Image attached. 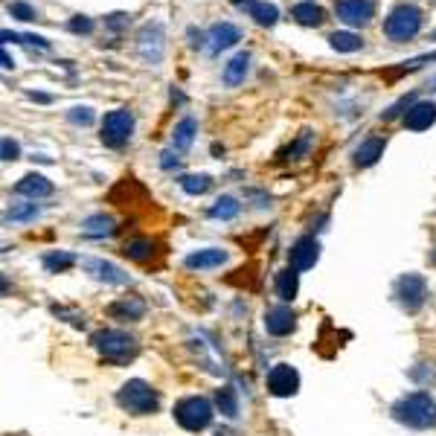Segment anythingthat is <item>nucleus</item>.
<instances>
[{
	"mask_svg": "<svg viewBox=\"0 0 436 436\" xmlns=\"http://www.w3.org/2000/svg\"><path fill=\"white\" fill-rule=\"evenodd\" d=\"M392 419L404 428L413 430H430L436 428V401L428 392H410L392 404Z\"/></svg>",
	"mask_w": 436,
	"mask_h": 436,
	"instance_id": "nucleus-1",
	"label": "nucleus"
},
{
	"mask_svg": "<svg viewBox=\"0 0 436 436\" xmlns=\"http://www.w3.org/2000/svg\"><path fill=\"white\" fill-rule=\"evenodd\" d=\"M117 404L131 416H149L160 407V396L143 378H131L117 390Z\"/></svg>",
	"mask_w": 436,
	"mask_h": 436,
	"instance_id": "nucleus-2",
	"label": "nucleus"
},
{
	"mask_svg": "<svg viewBox=\"0 0 436 436\" xmlns=\"http://www.w3.org/2000/svg\"><path fill=\"white\" fill-rule=\"evenodd\" d=\"M93 346H96V352H99L105 361H111V363H125V361H131L137 355V341L129 332H122V329L96 332L93 334Z\"/></svg>",
	"mask_w": 436,
	"mask_h": 436,
	"instance_id": "nucleus-3",
	"label": "nucleus"
},
{
	"mask_svg": "<svg viewBox=\"0 0 436 436\" xmlns=\"http://www.w3.org/2000/svg\"><path fill=\"white\" fill-rule=\"evenodd\" d=\"M419 30H421V12L416 6H407V3L396 6L384 21V35L390 41H396V44H404V41L416 38Z\"/></svg>",
	"mask_w": 436,
	"mask_h": 436,
	"instance_id": "nucleus-4",
	"label": "nucleus"
},
{
	"mask_svg": "<svg viewBox=\"0 0 436 436\" xmlns=\"http://www.w3.org/2000/svg\"><path fill=\"white\" fill-rule=\"evenodd\" d=\"M175 419L184 430L198 433L213 421V404H209L204 396H187L175 404Z\"/></svg>",
	"mask_w": 436,
	"mask_h": 436,
	"instance_id": "nucleus-5",
	"label": "nucleus"
},
{
	"mask_svg": "<svg viewBox=\"0 0 436 436\" xmlns=\"http://www.w3.org/2000/svg\"><path fill=\"white\" fill-rule=\"evenodd\" d=\"M137 53L140 59H143L146 64H160L163 61V53H166V30L160 21H149L140 26L137 32Z\"/></svg>",
	"mask_w": 436,
	"mask_h": 436,
	"instance_id": "nucleus-6",
	"label": "nucleus"
},
{
	"mask_svg": "<svg viewBox=\"0 0 436 436\" xmlns=\"http://www.w3.org/2000/svg\"><path fill=\"white\" fill-rule=\"evenodd\" d=\"M134 134V114L129 108H117L102 120V143L108 149H122Z\"/></svg>",
	"mask_w": 436,
	"mask_h": 436,
	"instance_id": "nucleus-7",
	"label": "nucleus"
},
{
	"mask_svg": "<svg viewBox=\"0 0 436 436\" xmlns=\"http://www.w3.org/2000/svg\"><path fill=\"white\" fill-rule=\"evenodd\" d=\"M396 300L407 314H416L428 300V283L419 274H404L396 283Z\"/></svg>",
	"mask_w": 436,
	"mask_h": 436,
	"instance_id": "nucleus-8",
	"label": "nucleus"
},
{
	"mask_svg": "<svg viewBox=\"0 0 436 436\" xmlns=\"http://www.w3.org/2000/svg\"><path fill=\"white\" fill-rule=\"evenodd\" d=\"M268 390L276 399H288L300 390V372L291 367V363H276L268 372Z\"/></svg>",
	"mask_w": 436,
	"mask_h": 436,
	"instance_id": "nucleus-9",
	"label": "nucleus"
},
{
	"mask_svg": "<svg viewBox=\"0 0 436 436\" xmlns=\"http://www.w3.org/2000/svg\"><path fill=\"white\" fill-rule=\"evenodd\" d=\"M334 15L341 18L346 26H363V23L372 21L375 3H372V0H337Z\"/></svg>",
	"mask_w": 436,
	"mask_h": 436,
	"instance_id": "nucleus-10",
	"label": "nucleus"
},
{
	"mask_svg": "<svg viewBox=\"0 0 436 436\" xmlns=\"http://www.w3.org/2000/svg\"><path fill=\"white\" fill-rule=\"evenodd\" d=\"M317 259H320V245H317L314 236L297 238V242L291 245V250H288V268H294V271H308V268H314Z\"/></svg>",
	"mask_w": 436,
	"mask_h": 436,
	"instance_id": "nucleus-11",
	"label": "nucleus"
},
{
	"mask_svg": "<svg viewBox=\"0 0 436 436\" xmlns=\"http://www.w3.org/2000/svg\"><path fill=\"white\" fill-rule=\"evenodd\" d=\"M55 192L53 180H47L44 175L38 172H30L23 175L18 184H15V195H21V198H30V201H38V198H50V195Z\"/></svg>",
	"mask_w": 436,
	"mask_h": 436,
	"instance_id": "nucleus-12",
	"label": "nucleus"
},
{
	"mask_svg": "<svg viewBox=\"0 0 436 436\" xmlns=\"http://www.w3.org/2000/svg\"><path fill=\"white\" fill-rule=\"evenodd\" d=\"M227 259H230V253L224 247H204V250L189 253L184 259V265L189 271H213V268H221Z\"/></svg>",
	"mask_w": 436,
	"mask_h": 436,
	"instance_id": "nucleus-13",
	"label": "nucleus"
},
{
	"mask_svg": "<svg viewBox=\"0 0 436 436\" xmlns=\"http://www.w3.org/2000/svg\"><path fill=\"white\" fill-rule=\"evenodd\" d=\"M84 271H88L93 279H99V283H108V285H125L129 283V274L122 268H117L114 262H105V259H84Z\"/></svg>",
	"mask_w": 436,
	"mask_h": 436,
	"instance_id": "nucleus-14",
	"label": "nucleus"
},
{
	"mask_svg": "<svg viewBox=\"0 0 436 436\" xmlns=\"http://www.w3.org/2000/svg\"><path fill=\"white\" fill-rule=\"evenodd\" d=\"M294 326H297V314H294L288 305L268 308V314H265V329H268V334H274V337L291 334Z\"/></svg>",
	"mask_w": 436,
	"mask_h": 436,
	"instance_id": "nucleus-15",
	"label": "nucleus"
},
{
	"mask_svg": "<svg viewBox=\"0 0 436 436\" xmlns=\"http://www.w3.org/2000/svg\"><path fill=\"white\" fill-rule=\"evenodd\" d=\"M207 41H209V53H221V50H230L233 44H238L242 41V30L238 26H233V23H216L213 30L207 32Z\"/></svg>",
	"mask_w": 436,
	"mask_h": 436,
	"instance_id": "nucleus-16",
	"label": "nucleus"
},
{
	"mask_svg": "<svg viewBox=\"0 0 436 436\" xmlns=\"http://www.w3.org/2000/svg\"><path fill=\"white\" fill-rule=\"evenodd\" d=\"M433 122H436V105L433 102H416L404 114V129H410V131H425Z\"/></svg>",
	"mask_w": 436,
	"mask_h": 436,
	"instance_id": "nucleus-17",
	"label": "nucleus"
},
{
	"mask_svg": "<svg viewBox=\"0 0 436 436\" xmlns=\"http://www.w3.org/2000/svg\"><path fill=\"white\" fill-rule=\"evenodd\" d=\"M384 149H387V140L384 137H370V140H363V143L355 149V166H375L378 163V158L384 154Z\"/></svg>",
	"mask_w": 436,
	"mask_h": 436,
	"instance_id": "nucleus-18",
	"label": "nucleus"
},
{
	"mask_svg": "<svg viewBox=\"0 0 436 436\" xmlns=\"http://www.w3.org/2000/svg\"><path fill=\"white\" fill-rule=\"evenodd\" d=\"M108 314L117 317V320H140L146 314V303L140 297H122V300L108 305Z\"/></svg>",
	"mask_w": 436,
	"mask_h": 436,
	"instance_id": "nucleus-19",
	"label": "nucleus"
},
{
	"mask_svg": "<svg viewBox=\"0 0 436 436\" xmlns=\"http://www.w3.org/2000/svg\"><path fill=\"white\" fill-rule=\"evenodd\" d=\"M247 67H250V53H236L233 59L224 64V73H221L224 84H227V88H236V84H242L245 76H247Z\"/></svg>",
	"mask_w": 436,
	"mask_h": 436,
	"instance_id": "nucleus-20",
	"label": "nucleus"
},
{
	"mask_svg": "<svg viewBox=\"0 0 436 436\" xmlns=\"http://www.w3.org/2000/svg\"><path fill=\"white\" fill-rule=\"evenodd\" d=\"M195 134H198V122H195V117H184L175 125V131H172V149L175 151H187L192 146Z\"/></svg>",
	"mask_w": 436,
	"mask_h": 436,
	"instance_id": "nucleus-21",
	"label": "nucleus"
},
{
	"mask_svg": "<svg viewBox=\"0 0 436 436\" xmlns=\"http://www.w3.org/2000/svg\"><path fill=\"white\" fill-rule=\"evenodd\" d=\"M297 291H300V276H297V271L285 268V271L276 274V294H279V300L291 303L294 297H297Z\"/></svg>",
	"mask_w": 436,
	"mask_h": 436,
	"instance_id": "nucleus-22",
	"label": "nucleus"
},
{
	"mask_svg": "<svg viewBox=\"0 0 436 436\" xmlns=\"http://www.w3.org/2000/svg\"><path fill=\"white\" fill-rule=\"evenodd\" d=\"M38 216H41V207H38L35 201H30V204H12V207L6 209L3 221H6V224H30V221H35Z\"/></svg>",
	"mask_w": 436,
	"mask_h": 436,
	"instance_id": "nucleus-23",
	"label": "nucleus"
},
{
	"mask_svg": "<svg viewBox=\"0 0 436 436\" xmlns=\"http://www.w3.org/2000/svg\"><path fill=\"white\" fill-rule=\"evenodd\" d=\"M238 213H242V204H238L233 195H221V198L209 207V218H216V221H230V218H236Z\"/></svg>",
	"mask_w": 436,
	"mask_h": 436,
	"instance_id": "nucleus-24",
	"label": "nucleus"
},
{
	"mask_svg": "<svg viewBox=\"0 0 436 436\" xmlns=\"http://www.w3.org/2000/svg\"><path fill=\"white\" fill-rule=\"evenodd\" d=\"M291 15H294V21L303 23V26H317L323 21V9L314 3V0H303V3H297L291 9Z\"/></svg>",
	"mask_w": 436,
	"mask_h": 436,
	"instance_id": "nucleus-25",
	"label": "nucleus"
},
{
	"mask_svg": "<svg viewBox=\"0 0 436 436\" xmlns=\"http://www.w3.org/2000/svg\"><path fill=\"white\" fill-rule=\"evenodd\" d=\"M82 230L88 233V236H96V238L111 236V233H114V218H111V216H105V213L88 216V218L82 221Z\"/></svg>",
	"mask_w": 436,
	"mask_h": 436,
	"instance_id": "nucleus-26",
	"label": "nucleus"
},
{
	"mask_svg": "<svg viewBox=\"0 0 436 436\" xmlns=\"http://www.w3.org/2000/svg\"><path fill=\"white\" fill-rule=\"evenodd\" d=\"M312 143H314V131L312 129H303L300 134H297V140L288 146V151H285V158L283 160H303V158H308V151H312Z\"/></svg>",
	"mask_w": 436,
	"mask_h": 436,
	"instance_id": "nucleus-27",
	"label": "nucleus"
},
{
	"mask_svg": "<svg viewBox=\"0 0 436 436\" xmlns=\"http://www.w3.org/2000/svg\"><path fill=\"white\" fill-rule=\"evenodd\" d=\"M329 44H332V50H337V53H358V50L363 47V38H361L358 32L343 30V32H332V35H329Z\"/></svg>",
	"mask_w": 436,
	"mask_h": 436,
	"instance_id": "nucleus-28",
	"label": "nucleus"
},
{
	"mask_svg": "<svg viewBox=\"0 0 436 436\" xmlns=\"http://www.w3.org/2000/svg\"><path fill=\"white\" fill-rule=\"evenodd\" d=\"M122 253L129 259H134V262H149L151 253H154V242H151V238H131V242H125Z\"/></svg>",
	"mask_w": 436,
	"mask_h": 436,
	"instance_id": "nucleus-29",
	"label": "nucleus"
},
{
	"mask_svg": "<svg viewBox=\"0 0 436 436\" xmlns=\"http://www.w3.org/2000/svg\"><path fill=\"white\" fill-rule=\"evenodd\" d=\"M247 15H250L253 21H256L259 26H274V23L279 21V9H276L274 3H262V0H256Z\"/></svg>",
	"mask_w": 436,
	"mask_h": 436,
	"instance_id": "nucleus-30",
	"label": "nucleus"
},
{
	"mask_svg": "<svg viewBox=\"0 0 436 436\" xmlns=\"http://www.w3.org/2000/svg\"><path fill=\"white\" fill-rule=\"evenodd\" d=\"M216 404H218L221 416H227V419H236V416H238V399H236V390H233V387H221V390L216 392Z\"/></svg>",
	"mask_w": 436,
	"mask_h": 436,
	"instance_id": "nucleus-31",
	"label": "nucleus"
},
{
	"mask_svg": "<svg viewBox=\"0 0 436 436\" xmlns=\"http://www.w3.org/2000/svg\"><path fill=\"white\" fill-rule=\"evenodd\" d=\"M178 184L187 195H204L209 187H213V180H209V175H184Z\"/></svg>",
	"mask_w": 436,
	"mask_h": 436,
	"instance_id": "nucleus-32",
	"label": "nucleus"
},
{
	"mask_svg": "<svg viewBox=\"0 0 436 436\" xmlns=\"http://www.w3.org/2000/svg\"><path fill=\"white\" fill-rule=\"evenodd\" d=\"M73 265H76V256H70V253H64V250L47 253V256H44V268H47L50 274H61V271H67V268H73Z\"/></svg>",
	"mask_w": 436,
	"mask_h": 436,
	"instance_id": "nucleus-33",
	"label": "nucleus"
},
{
	"mask_svg": "<svg viewBox=\"0 0 436 436\" xmlns=\"http://www.w3.org/2000/svg\"><path fill=\"white\" fill-rule=\"evenodd\" d=\"M67 120L73 122V125H91L93 120H96V114H93V108H88V105H76V108H70L67 111Z\"/></svg>",
	"mask_w": 436,
	"mask_h": 436,
	"instance_id": "nucleus-34",
	"label": "nucleus"
},
{
	"mask_svg": "<svg viewBox=\"0 0 436 436\" xmlns=\"http://www.w3.org/2000/svg\"><path fill=\"white\" fill-rule=\"evenodd\" d=\"M416 105V93H410V96H401V99L392 105V108H387L384 114H381V120H396V117H401V114H407Z\"/></svg>",
	"mask_w": 436,
	"mask_h": 436,
	"instance_id": "nucleus-35",
	"label": "nucleus"
},
{
	"mask_svg": "<svg viewBox=\"0 0 436 436\" xmlns=\"http://www.w3.org/2000/svg\"><path fill=\"white\" fill-rule=\"evenodd\" d=\"M6 9H9V15L18 18V21H35V9L30 3H23V0H12Z\"/></svg>",
	"mask_w": 436,
	"mask_h": 436,
	"instance_id": "nucleus-36",
	"label": "nucleus"
},
{
	"mask_svg": "<svg viewBox=\"0 0 436 436\" xmlns=\"http://www.w3.org/2000/svg\"><path fill=\"white\" fill-rule=\"evenodd\" d=\"M67 30L76 32V35H91L93 32V21L88 15H76V18L67 21Z\"/></svg>",
	"mask_w": 436,
	"mask_h": 436,
	"instance_id": "nucleus-37",
	"label": "nucleus"
},
{
	"mask_svg": "<svg viewBox=\"0 0 436 436\" xmlns=\"http://www.w3.org/2000/svg\"><path fill=\"white\" fill-rule=\"evenodd\" d=\"M0 154H3V160H6V163H12V160H18V158H21V146H18L12 137H3V143H0Z\"/></svg>",
	"mask_w": 436,
	"mask_h": 436,
	"instance_id": "nucleus-38",
	"label": "nucleus"
},
{
	"mask_svg": "<svg viewBox=\"0 0 436 436\" xmlns=\"http://www.w3.org/2000/svg\"><path fill=\"white\" fill-rule=\"evenodd\" d=\"M129 15H125V12H114V15H108L105 18V26H108V30H114V32H120L122 30V26H129Z\"/></svg>",
	"mask_w": 436,
	"mask_h": 436,
	"instance_id": "nucleus-39",
	"label": "nucleus"
},
{
	"mask_svg": "<svg viewBox=\"0 0 436 436\" xmlns=\"http://www.w3.org/2000/svg\"><path fill=\"white\" fill-rule=\"evenodd\" d=\"M53 314H59V317H67L70 323H73V326H84V314H79V312H67L64 305H53Z\"/></svg>",
	"mask_w": 436,
	"mask_h": 436,
	"instance_id": "nucleus-40",
	"label": "nucleus"
},
{
	"mask_svg": "<svg viewBox=\"0 0 436 436\" xmlns=\"http://www.w3.org/2000/svg\"><path fill=\"white\" fill-rule=\"evenodd\" d=\"M419 384H430V381H436V370H433V363H428V370H413L410 372Z\"/></svg>",
	"mask_w": 436,
	"mask_h": 436,
	"instance_id": "nucleus-41",
	"label": "nucleus"
},
{
	"mask_svg": "<svg viewBox=\"0 0 436 436\" xmlns=\"http://www.w3.org/2000/svg\"><path fill=\"white\" fill-rule=\"evenodd\" d=\"M160 166H163V169H178V166H180L178 151H175V149H166V151L160 154Z\"/></svg>",
	"mask_w": 436,
	"mask_h": 436,
	"instance_id": "nucleus-42",
	"label": "nucleus"
},
{
	"mask_svg": "<svg viewBox=\"0 0 436 436\" xmlns=\"http://www.w3.org/2000/svg\"><path fill=\"white\" fill-rule=\"evenodd\" d=\"M187 35H189V47H192V50H201V47H204V41H207V35H204L201 30H189Z\"/></svg>",
	"mask_w": 436,
	"mask_h": 436,
	"instance_id": "nucleus-43",
	"label": "nucleus"
},
{
	"mask_svg": "<svg viewBox=\"0 0 436 436\" xmlns=\"http://www.w3.org/2000/svg\"><path fill=\"white\" fill-rule=\"evenodd\" d=\"M23 44H35V47H41V50H50V41L47 38H41V35H23Z\"/></svg>",
	"mask_w": 436,
	"mask_h": 436,
	"instance_id": "nucleus-44",
	"label": "nucleus"
},
{
	"mask_svg": "<svg viewBox=\"0 0 436 436\" xmlns=\"http://www.w3.org/2000/svg\"><path fill=\"white\" fill-rule=\"evenodd\" d=\"M0 38H3V44H9V41H12V44H15V41H23V35H18V32H9V30H3V32H0Z\"/></svg>",
	"mask_w": 436,
	"mask_h": 436,
	"instance_id": "nucleus-45",
	"label": "nucleus"
},
{
	"mask_svg": "<svg viewBox=\"0 0 436 436\" xmlns=\"http://www.w3.org/2000/svg\"><path fill=\"white\" fill-rule=\"evenodd\" d=\"M0 61H3V70H15V61H12V55L6 50L0 53Z\"/></svg>",
	"mask_w": 436,
	"mask_h": 436,
	"instance_id": "nucleus-46",
	"label": "nucleus"
},
{
	"mask_svg": "<svg viewBox=\"0 0 436 436\" xmlns=\"http://www.w3.org/2000/svg\"><path fill=\"white\" fill-rule=\"evenodd\" d=\"M253 3H256V0H233V6H236V9H245V12H250Z\"/></svg>",
	"mask_w": 436,
	"mask_h": 436,
	"instance_id": "nucleus-47",
	"label": "nucleus"
},
{
	"mask_svg": "<svg viewBox=\"0 0 436 436\" xmlns=\"http://www.w3.org/2000/svg\"><path fill=\"white\" fill-rule=\"evenodd\" d=\"M30 99H35V102H50V96H47V93H35V91H30Z\"/></svg>",
	"mask_w": 436,
	"mask_h": 436,
	"instance_id": "nucleus-48",
	"label": "nucleus"
},
{
	"mask_svg": "<svg viewBox=\"0 0 436 436\" xmlns=\"http://www.w3.org/2000/svg\"><path fill=\"white\" fill-rule=\"evenodd\" d=\"M425 88H428V91H436V76H433V79H430V82L425 84Z\"/></svg>",
	"mask_w": 436,
	"mask_h": 436,
	"instance_id": "nucleus-49",
	"label": "nucleus"
},
{
	"mask_svg": "<svg viewBox=\"0 0 436 436\" xmlns=\"http://www.w3.org/2000/svg\"><path fill=\"white\" fill-rule=\"evenodd\" d=\"M430 38H433V41H436V32H433V35H430Z\"/></svg>",
	"mask_w": 436,
	"mask_h": 436,
	"instance_id": "nucleus-50",
	"label": "nucleus"
}]
</instances>
